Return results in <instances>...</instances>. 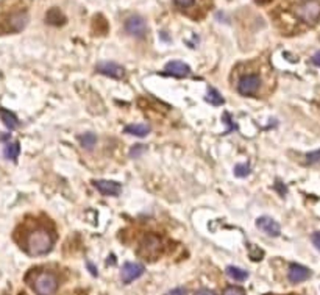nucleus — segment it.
<instances>
[{
    "label": "nucleus",
    "instance_id": "obj_13",
    "mask_svg": "<svg viewBox=\"0 0 320 295\" xmlns=\"http://www.w3.org/2000/svg\"><path fill=\"white\" fill-rule=\"evenodd\" d=\"M311 276V270L305 266H300V264H291L289 266V272H288V278L291 283L298 284V283H303L306 281Z\"/></svg>",
    "mask_w": 320,
    "mask_h": 295
},
{
    "label": "nucleus",
    "instance_id": "obj_12",
    "mask_svg": "<svg viewBox=\"0 0 320 295\" xmlns=\"http://www.w3.org/2000/svg\"><path fill=\"white\" fill-rule=\"evenodd\" d=\"M164 73L166 75H170V77H178V78H183V77H188L191 73V67L183 63V61H169L164 67Z\"/></svg>",
    "mask_w": 320,
    "mask_h": 295
},
{
    "label": "nucleus",
    "instance_id": "obj_18",
    "mask_svg": "<svg viewBox=\"0 0 320 295\" xmlns=\"http://www.w3.org/2000/svg\"><path fill=\"white\" fill-rule=\"evenodd\" d=\"M78 141H80L83 149L91 150L93 147L96 145V142H97V136L94 133H83V135L78 136Z\"/></svg>",
    "mask_w": 320,
    "mask_h": 295
},
{
    "label": "nucleus",
    "instance_id": "obj_25",
    "mask_svg": "<svg viewBox=\"0 0 320 295\" xmlns=\"http://www.w3.org/2000/svg\"><path fill=\"white\" fill-rule=\"evenodd\" d=\"M306 162H308V164L320 162V149H318V150H314V152H311V153H306Z\"/></svg>",
    "mask_w": 320,
    "mask_h": 295
},
{
    "label": "nucleus",
    "instance_id": "obj_3",
    "mask_svg": "<svg viewBox=\"0 0 320 295\" xmlns=\"http://www.w3.org/2000/svg\"><path fill=\"white\" fill-rule=\"evenodd\" d=\"M58 278L57 275L50 272H41L36 275V278L33 281V290L38 295H53L58 290Z\"/></svg>",
    "mask_w": 320,
    "mask_h": 295
},
{
    "label": "nucleus",
    "instance_id": "obj_14",
    "mask_svg": "<svg viewBox=\"0 0 320 295\" xmlns=\"http://www.w3.org/2000/svg\"><path fill=\"white\" fill-rule=\"evenodd\" d=\"M45 22L49 25H53V27H61L66 24V16L63 14L61 10L58 8H52L47 11V16H45Z\"/></svg>",
    "mask_w": 320,
    "mask_h": 295
},
{
    "label": "nucleus",
    "instance_id": "obj_22",
    "mask_svg": "<svg viewBox=\"0 0 320 295\" xmlns=\"http://www.w3.org/2000/svg\"><path fill=\"white\" fill-rule=\"evenodd\" d=\"M248 174H250V164H247V162L236 164V167H235V175H236V177L244 178V177H247Z\"/></svg>",
    "mask_w": 320,
    "mask_h": 295
},
{
    "label": "nucleus",
    "instance_id": "obj_23",
    "mask_svg": "<svg viewBox=\"0 0 320 295\" xmlns=\"http://www.w3.org/2000/svg\"><path fill=\"white\" fill-rule=\"evenodd\" d=\"M147 150V145H144V144H138V145H133L131 147V152H130V156L131 158H136V156H139V155H142Z\"/></svg>",
    "mask_w": 320,
    "mask_h": 295
},
{
    "label": "nucleus",
    "instance_id": "obj_24",
    "mask_svg": "<svg viewBox=\"0 0 320 295\" xmlns=\"http://www.w3.org/2000/svg\"><path fill=\"white\" fill-rule=\"evenodd\" d=\"M223 295H245V290L238 286H228L223 290Z\"/></svg>",
    "mask_w": 320,
    "mask_h": 295
},
{
    "label": "nucleus",
    "instance_id": "obj_5",
    "mask_svg": "<svg viewBox=\"0 0 320 295\" xmlns=\"http://www.w3.org/2000/svg\"><path fill=\"white\" fill-rule=\"evenodd\" d=\"M261 88V78L258 73H248L244 75L238 83V91L241 96H255Z\"/></svg>",
    "mask_w": 320,
    "mask_h": 295
},
{
    "label": "nucleus",
    "instance_id": "obj_17",
    "mask_svg": "<svg viewBox=\"0 0 320 295\" xmlns=\"http://www.w3.org/2000/svg\"><path fill=\"white\" fill-rule=\"evenodd\" d=\"M0 117H2V120L7 125L8 130H14V128L19 125V120H17V117L11 111H8V109H0Z\"/></svg>",
    "mask_w": 320,
    "mask_h": 295
},
{
    "label": "nucleus",
    "instance_id": "obj_21",
    "mask_svg": "<svg viewBox=\"0 0 320 295\" xmlns=\"http://www.w3.org/2000/svg\"><path fill=\"white\" fill-rule=\"evenodd\" d=\"M248 258H250V260L255 261V263L261 261L262 258H264L262 248H259V247H256V245H248Z\"/></svg>",
    "mask_w": 320,
    "mask_h": 295
},
{
    "label": "nucleus",
    "instance_id": "obj_8",
    "mask_svg": "<svg viewBox=\"0 0 320 295\" xmlns=\"http://www.w3.org/2000/svg\"><path fill=\"white\" fill-rule=\"evenodd\" d=\"M146 267L139 264V263H125L120 270V276H122V281L125 284H130L133 283L136 278H139V276L144 273Z\"/></svg>",
    "mask_w": 320,
    "mask_h": 295
},
{
    "label": "nucleus",
    "instance_id": "obj_28",
    "mask_svg": "<svg viewBox=\"0 0 320 295\" xmlns=\"http://www.w3.org/2000/svg\"><path fill=\"white\" fill-rule=\"evenodd\" d=\"M173 2L181 8H188L194 4V0H173Z\"/></svg>",
    "mask_w": 320,
    "mask_h": 295
},
{
    "label": "nucleus",
    "instance_id": "obj_29",
    "mask_svg": "<svg viewBox=\"0 0 320 295\" xmlns=\"http://www.w3.org/2000/svg\"><path fill=\"white\" fill-rule=\"evenodd\" d=\"M195 295H217L214 290H209V289H200L195 292Z\"/></svg>",
    "mask_w": 320,
    "mask_h": 295
},
{
    "label": "nucleus",
    "instance_id": "obj_26",
    "mask_svg": "<svg viewBox=\"0 0 320 295\" xmlns=\"http://www.w3.org/2000/svg\"><path fill=\"white\" fill-rule=\"evenodd\" d=\"M311 239H312V244H314V247L320 251V231H315L312 236H311Z\"/></svg>",
    "mask_w": 320,
    "mask_h": 295
},
{
    "label": "nucleus",
    "instance_id": "obj_15",
    "mask_svg": "<svg viewBox=\"0 0 320 295\" xmlns=\"http://www.w3.org/2000/svg\"><path fill=\"white\" fill-rule=\"evenodd\" d=\"M225 272H226V275L230 276V278H233L236 281L248 280V272L244 270V269H239V267H235V266H228Z\"/></svg>",
    "mask_w": 320,
    "mask_h": 295
},
{
    "label": "nucleus",
    "instance_id": "obj_31",
    "mask_svg": "<svg viewBox=\"0 0 320 295\" xmlns=\"http://www.w3.org/2000/svg\"><path fill=\"white\" fill-rule=\"evenodd\" d=\"M272 0H256V4L258 5H265V4H270Z\"/></svg>",
    "mask_w": 320,
    "mask_h": 295
},
{
    "label": "nucleus",
    "instance_id": "obj_27",
    "mask_svg": "<svg viewBox=\"0 0 320 295\" xmlns=\"http://www.w3.org/2000/svg\"><path fill=\"white\" fill-rule=\"evenodd\" d=\"M166 295H186V289L185 287H173Z\"/></svg>",
    "mask_w": 320,
    "mask_h": 295
},
{
    "label": "nucleus",
    "instance_id": "obj_7",
    "mask_svg": "<svg viewBox=\"0 0 320 295\" xmlns=\"http://www.w3.org/2000/svg\"><path fill=\"white\" fill-rule=\"evenodd\" d=\"M125 30L128 34L136 36V38H146L147 34V22L141 16H130L125 22Z\"/></svg>",
    "mask_w": 320,
    "mask_h": 295
},
{
    "label": "nucleus",
    "instance_id": "obj_11",
    "mask_svg": "<svg viewBox=\"0 0 320 295\" xmlns=\"http://www.w3.org/2000/svg\"><path fill=\"white\" fill-rule=\"evenodd\" d=\"M256 227L259 230H262L265 234L270 236V237H278L281 234V228H280L278 222H277V220H273L272 217H269V216L259 217L256 220Z\"/></svg>",
    "mask_w": 320,
    "mask_h": 295
},
{
    "label": "nucleus",
    "instance_id": "obj_6",
    "mask_svg": "<svg viewBox=\"0 0 320 295\" xmlns=\"http://www.w3.org/2000/svg\"><path fill=\"white\" fill-rule=\"evenodd\" d=\"M28 22V14L25 11H19V13H13L11 16H8V19L4 22V30L0 33H14V31H21Z\"/></svg>",
    "mask_w": 320,
    "mask_h": 295
},
{
    "label": "nucleus",
    "instance_id": "obj_20",
    "mask_svg": "<svg viewBox=\"0 0 320 295\" xmlns=\"http://www.w3.org/2000/svg\"><path fill=\"white\" fill-rule=\"evenodd\" d=\"M19 149H21L19 142L8 144V145L5 147V152H4L5 158H8V159H11V161H17V156H19Z\"/></svg>",
    "mask_w": 320,
    "mask_h": 295
},
{
    "label": "nucleus",
    "instance_id": "obj_19",
    "mask_svg": "<svg viewBox=\"0 0 320 295\" xmlns=\"http://www.w3.org/2000/svg\"><path fill=\"white\" fill-rule=\"evenodd\" d=\"M206 100L211 103V105H214V106H219V105H223V97L219 94V91L216 88H208V94H206Z\"/></svg>",
    "mask_w": 320,
    "mask_h": 295
},
{
    "label": "nucleus",
    "instance_id": "obj_1",
    "mask_svg": "<svg viewBox=\"0 0 320 295\" xmlns=\"http://www.w3.org/2000/svg\"><path fill=\"white\" fill-rule=\"evenodd\" d=\"M53 247V237L45 228H34L27 233L24 248L31 256H42Z\"/></svg>",
    "mask_w": 320,
    "mask_h": 295
},
{
    "label": "nucleus",
    "instance_id": "obj_10",
    "mask_svg": "<svg viewBox=\"0 0 320 295\" xmlns=\"http://www.w3.org/2000/svg\"><path fill=\"white\" fill-rule=\"evenodd\" d=\"M93 184L96 186V189L99 192H102L103 195H111V197H117L122 192V186L117 181H110V180H94Z\"/></svg>",
    "mask_w": 320,
    "mask_h": 295
},
{
    "label": "nucleus",
    "instance_id": "obj_4",
    "mask_svg": "<svg viewBox=\"0 0 320 295\" xmlns=\"http://www.w3.org/2000/svg\"><path fill=\"white\" fill-rule=\"evenodd\" d=\"M161 241H159V237L149 234L144 237V241L141 242L139 247V255L142 258H146V260H155L158 258V255L161 253Z\"/></svg>",
    "mask_w": 320,
    "mask_h": 295
},
{
    "label": "nucleus",
    "instance_id": "obj_32",
    "mask_svg": "<svg viewBox=\"0 0 320 295\" xmlns=\"http://www.w3.org/2000/svg\"><path fill=\"white\" fill-rule=\"evenodd\" d=\"M87 267H89V270H91V272H93V275H94V276H96V275H97V272H96V269H94V266H93V264H91V263H89V264H87Z\"/></svg>",
    "mask_w": 320,
    "mask_h": 295
},
{
    "label": "nucleus",
    "instance_id": "obj_2",
    "mask_svg": "<svg viewBox=\"0 0 320 295\" xmlns=\"http://www.w3.org/2000/svg\"><path fill=\"white\" fill-rule=\"evenodd\" d=\"M297 17L308 25H314L320 21V2L318 0H305L295 8Z\"/></svg>",
    "mask_w": 320,
    "mask_h": 295
},
{
    "label": "nucleus",
    "instance_id": "obj_9",
    "mask_svg": "<svg viewBox=\"0 0 320 295\" xmlns=\"http://www.w3.org/2000/svg\"><path fill=\"white\" fill-rule=\"evenodd\" d=\"M97 72L102 73L105 77H111V78H123L125 77V69H123L120 64L113 63V61H103L97 64Z\"/></svg>",
    "mask_w": 320,
    "mask_h": 295
},
{
    "label": "nucleus",
    "instance_id": "obj_16",
    "mask_svg": "<svg viewBox=\"0 0 320 295\" xmlns=\"http://www.w3.org/2000/svg\"><path fill=\"white\" fill-rule=\"evenodd\" d=\"M123 132L134 135V136H146L150 133V127L146 123H133V125H128Z\"/></svg>",
    "mask_w": 320,
    "mask_h": 295
},
{
    "label": "nucleus",
    "instance_id": "obj_30",
    "mask_svg": "<svg viewBox=\"0 0 320 295\" xmlns=\"http://www.w3.org/2000/svg\"><path fill=\"white\" fill-rule=\"evenodd\" d=\"M311 61H312V64H314V66L320 67V50H318L317 53H314V57L311 58Z\"/></svg>",
    "mask_w": 320,
    "mask_h": 295
}]
</instances>
